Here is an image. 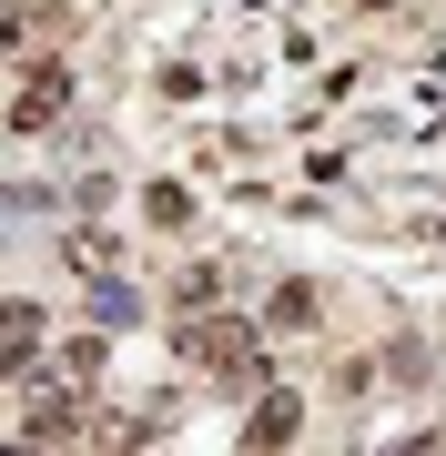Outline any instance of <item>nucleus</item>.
<instances>
[{"instance_id":"obj_5","label":"nucleus","mask_w":446,"mask_h":456,"mask_svg":"<svg viewBox=\"0 0 446 456\" xmlns=\"http://www.w3.org/2000/svg\"><path fill=\"white\" fill-rule=\"evenodd\" d=\"M142 213H152V233H173V224H193V193H182V183H152Z\"/></svg>"},{"instance_id":"obj_2","label":"nucleus","mask_w":446,"mask_h":456,"mask_svg":"<svg viewBox=\"0 0 446 456\" xmlns=\"http://www.w3.org/2000/svg\"><path fill=\"white\" fill-rule=\"evenodd\" d=\"M71 112V61L61 51H41V61H20V82H11V132L31 142V132H51Z\"/></svg>"},{"instance_id":"obj_4","label":"nucleus","mask_w":446,"mask_h":456,"mask_svg":"<svg viewBox=\"0 0 446 456\" xmlns=\"http://www.w3.org/2000/svg\"><path fill=\"white\" fill-rule=\"evenodd\" d=\"M31 355H41V305H11V325H0V365H11V386L31 375Z\"/></svg>"},{"instance_id":"obj_6","label":"nucleus","mask_w":446,"mask_h":456,"mask_svg":"<svg viewBox=\"0 0 446 456\" xmlns=\"http://www.w3.org/2000/svg\"><path fill=\"white\" fill-rule=\"evenodd\" d=\"M264 325H274V335H295V325H314V284H284L274 305H264Z\"/></svg>"},{"instance_id":"obj_3","label":"nucleus","mask_w":446,"mask_h":456,"mask_svg":"<svg viewBox=\"0 0 446 456\" xmlns=\"http://www.w3.org/2000/svg\"><path fill=\"white\" fill-rule=\"evenodd\" d=\"M295 426H304V395H295V386H264V395H254V416H244V456H284V446H295Z\"/></svg>"},{"instance_id":"obj_7","label":"nucleus","mask_w":446,"mask_h":456,"mask_svg":"<svg viewBox=\"0 0 446 456\" xmlns=\"http://www.w3.org/2000/svg\"><path fill=\"white\" fill-rule=\"evenodd\" d=\"M173 305H182V314H203V305H214V264H193V274L173 284Z\"/></svg>"},{"instance_id":"obj_1","label":"nucleus","mask_w":446,"mask_h":456,"mask_svg":"<svg viewBox=\"0 0 446 456\" xmlns=\"http://www.w3.org/2000/svg\"><path fill=\"white\" fill-rule=\"evenodd\" d=\"M182 365L223 375V386H264V355H254V325H214V314H182Z\"/></svg>"}]
</instances>
